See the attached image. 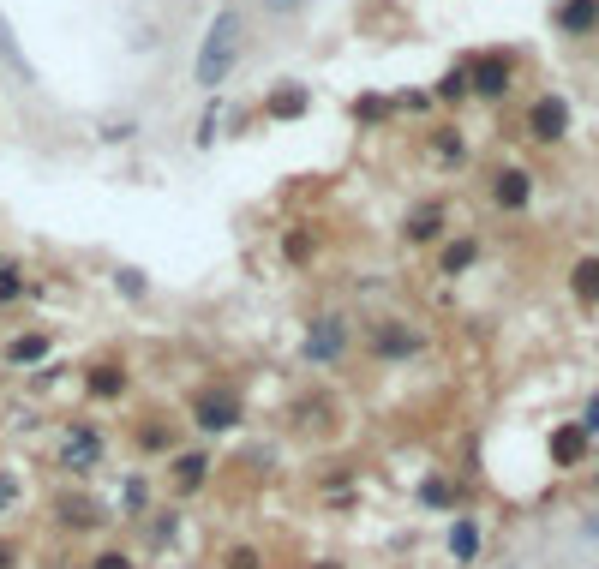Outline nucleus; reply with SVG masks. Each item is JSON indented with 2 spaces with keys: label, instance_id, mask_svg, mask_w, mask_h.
<instances>
[{
  "label": "nucleus",
  "instance_id": "19",
  "mask_svg": "<svg viewBox=\"0 0 599 569\" xmlns=\"http://www.w3.org/2000/svg\"><path fill=\"white\" fill-rule=\"evenodd\" d=\"M468 264H474V240H456V246L444 252V276H462Z\"/></svg>",
  "mask_w": 599,
  "mask_h": 569
},
{
  "label": "nucleus",
  "instance_id": "17",
  "mask_svg": "<svg viewBox=\"0 0 599 569\" xmlns=\"http://www.w3.org/2000/svg\"><path fill=\"white\" fill-rule=\"evenodd\" d=\"M42 354H48V342H42V336H18V342L6 348V360H12V366H30V360H42Z\"/></svg>",
  "mask_w": 599,
  "mask_h": 569
},
{
  "label": "nucleus",
  "instance_id": "20",
  "mask_svg": "<svg viewBox=\"0 0 599 569\" xmlns=\"http://www.w3.org/2000/svg\"><path fill=\"white\" fill-rule=\"evenodd\" d=\"M306 108V90H282V96H270V114H300Z\"/></svg>",
  "mask_w": 599,
  "mask_h": 569
},
{
  "label": "nucleus",
  "instance_id": "1",
  "mask_svg": "<svg viewBox=\"0 0 599 569\" xmlns=\"http://www.w3.org/2000/svg\"><path fill=\"white\" fill-rule=\"evenodd\" d=\"M234 66H240V12L222 6V12L210 18L204 42H198V66H192V78H198L204 90H222Z\"/></svg>",
  "mask_w": 599,
  "mask_h": 569
},
{
  "label": "nucleus",
  "instance_id": "2",
  "mask_svg": "<svg viewBox=\"0 0 599 569\" xmlns=\"http://www.w3.org/2000/svg\"><path fill=\"white\" fill-rule=\"evenodd\" d=\"M102 432L96 426H66V438H60V450H54V468L60 474H90V468H102Z\"/></svg>",
  "mask_w": 599,
  "mask_h": 569
},
{
  "label": "nucleus",
  "instance_id": "16",
  "mask_svg": "<svg viewBox=\"0 0 599 569\" xmlns=\"http://www.w3.org/2000/svg\"><path fill=\"white\" fill-rule=\"evenodd\" d=\"M60 522H66V528H96V522H102V510H96L90 498H84V504L72 498V504H60Z\"/></svg>",
  "mask_w": 599,
  "mask_h": 569
},
{
  "label": "nucleus",
  "instance_id": "11",
  "mask_svg": "<svg viewBox=\"0 0 599 569\" xmlns=\"http://www.w3.org/2000/svg\"><path fill=\"white\" fill-rule=\"evenodd\" d=\"M480 546H486L480 522H474V516H456V522H450V558H456V564H480Z\"/></svg>",
  "mask_w": 599,
  "mask_h": 569
},
{
  "label": "nucleus",
  "instance_id": "24",
  "mask_svg": "<svg viewBox=\"0 0 599 569\" xmlns=\"http://www.w3.org/2000/svg\"><path fill=\"white\" fill-rule=\"evenodd\" d=\"M18 288H24V282H18V270H12V264H0V300H12Z\"/></svg>",
  "mask_w": 599,
  "mask_h": 569
},
{
  "label": "nucleus",
  "instance_id": "4",
  "mask_svg": "<svg viewBox=\"0 0 599 569\" xmlns=\"http://www.w3.org/2000/svg\"><path fill=\"white\" fill-rule=\"evenodd\" d=\"M564 132H570V102H564L558 90L534 96V108H528V138H534V144H558Z\"/></svg>",
  "mask_w": 599,
  "mask_h": 569
},
{
  "label": "nucleus",
  "instance_id": "22",
  "mask_svg": "<svg viewBox=\"0 0 599 569\" xmlns=\"http://www.w3.org/2000/svg\"><path fill=\"white\" fill-rule=\"evenodd\" d=\"M222 569H264V558H258L252 546H234V552L222 558Z\"/></svg>",
  "mask_w": 599,
  "mask_h": 569
},
{
  "label": "nucleus",
  "instance_id": "27",
  "mask_svg": "<svg viewBox=\"0 0 599 569\" xmlns=\"http://www.w3.org/2000/svg\"><path fill=\"white\" fill-rule=\"evenodd\" d=\"M0 569H12V546H0Z\"/></svg>",
  "mask_w": 599,
  "mask_h": 569
},
{
  "label": "nucleus",
  "instance_id": "8",
  "mask_svg": "<svg viewBox=\"0 0 599 569\" xmlns=\"http://www.w3.org/2000/svg\"><path fill=\"white\" fill-rule=\"evenodd\" d=\"M492 198H498L504 210H522V204L534 198V174H528V168H498V186H492Z\"/></svg>",
  "mask_w": 599,
  "mask_h": 569
},
{
  "label": "nucleus",
  "instance_id": "28",
  "mask_svg": "<svg viewBox=\"0 0 599 569\" xmlns=\"http://www.w3.org/2000/svg\"><path fill=\"white\" fill-rule=\"evenodd\" d=\"M318 569H324V564H318ZM330 569H336V564H330Z\"/></svg>",
  "mask_w": 599,
  "mask_h": 569
},
{
  "label": "nucleus",
  "instance_id": "18",
  "mask_svg": "<svg viewBox=\"0 0 599 569\" xmlns=\"http://www.w3.org/2000/svg\"><path fill=\"white\" fill-rule=\"evenodd\" d=\"M420 504L450 510V504H456V486H450V480H426V486H420Z\"/></svg>",
  "mask_w": 599,
  "mask_h": 569
},
{
  "label": "nucleus",
  "instance_id": "21",
  "mask_svg": "<svg viewBox=\"0 0 599 569\" xmlns=\"http://www.w3.org/2000/svg\"><path fill=\"white\" fill-rule=\"evenodd\" d=\"M12 504H18V474L0 468V516H12Z\"/></svg>",
  "mask_w": 599,
  "mask_h": 569
},
{
  "label": "nucleus",
  "instance_id": "6",
  "mask_svg": "<svg viewBox=\"0 0 599 569\" xmlns=\"http://www.w3.org/2000/svg\"><path fill=\"white\" fill-rule=\"evenodd\" d=\"M372 354L378 360H414L420 354V330L402 324V318H384V324H372Z\"/></svg>",
  "mask_w": 599,
  "mask_h": 569
},
{
  "label": "nucleus",
  "instance_id": "14",
  "mask_svg": "<svg viewBox=\"0 0 599 569\" xmlns=\"http://www.w3.org/2000/svg\"><path fill=\"white\" fill-rule=\"evenodd\" d=\"M438 234H444V210L438 204H426V210L408 216V240H438Z\"/></svg>",
  "mask_w": 599,
  "mask_h": 569
},
{
  "label": "nucleus",
  "instance_id": "13",
  "mask_svg": "<svg viewBox=\"0 0 599 569\" xmlns=\"http://www.w3.org/2000/svg\"><path fill=\"white\" fill-rule=\"evenodd\" d=\"M570 294H576L582 306H599V258H582V264L570 270Z\"/></svg>",
  "mask_w": 599,
  "mask_h": 569
},
{
  "label": "nucleus",
  "instance_id": "26",
  "mask_svg": "<svg viewBox=\"0 0 599 569\" xmlns=\"http://www.w3.org/2000/svg\"><path fill=\"white\" fill-rule=\"evenodd\" d=\"M264 6H270V12H276V18H288V12H300V6H306V0H264Z\"/></svg>",
  "mask_w": 599,
  "mask_h": 569
},
{
  "label": "nucleus",
  "instance_id": "12",
  "mask_svg": "<svg viewBox=\"0 0 599 569\" xmlns=\"http://www.w3.org/2000/svg\"><path fill=\"white\" fill-rule=\"evenodd\" d=\"M558 30H564V36H594L599 0H564V6H558Z\"/></svg>",
  "mask_w": 599,
  "mask_h": 569
},
{
  "label": "nucleus",
  "instance_id": "15",
  "mask_svg": "<svg viewBox=\"0 0 599 569\" xmlns=\"http://www.w3.org/2000/svg\"><path fill=\"white\" fill-rule=\"evenodd\" d=\"M126 390V378H120V366H96L90 372V396H102V402H114Z\"/></svg>",
  "mask_w": 599,
  "mask_h": 569
},
{
  "label": "nucleus",
  "instance_id": "5",
  "mask_svg": "<svg viewBox=\"0 0 599 569\" xmlns=\"http://www.w3.org/2000/svg\"><path fill=\"white\" fill-rule=\"evenodd\" d=\"M192 420H198L204 432H228V426L240 420V402L228 396V384H204V390L192 396Z\"/></svg>",
  "mask_w": 599,
  "mask_h": 569
},
{
  "label": "nucleus",
  "instance_id": "25",
  "mask_svg": "<svg viewBox=\"0 0 599 569\" xmlns=\"http://www.w3.org/2000/svg\"><path fill=\"white\" fill-rule=\"evenodd\" d=\"M582 432H588V438H594V432H599V396H594V402H588V408H582Z\"/></svg>",
  "mask_w": 599,
  "mask_h": 569
},
{
  "label": "nucleus",
  "instance_id": "9",
  "mask_svg": "<svg viewBox=\"0 0 599 569\" xmlns=\"http://www.w3.org/2000/svg\"><path fill=\"white\" fill-rule=\"evenodd\" d=\"M588 444H594V438L582 432V420H570V426L552 432V462H558V468H576V462L588 456Z\"/></svg>",
  "mask_w": 599,
  "mask_h": 569
},
{
  "label": "nucleus",
  "instance_id": "10",
  "mask_svg": "<svg viewBox=\"0 0 599 569\" xmlns=\"http://www.w3.org/2000/svg\"><path fill=\"white\" fill-rule=\"evenodd\" d=\"M168 480H174L180 498H192V492L210 480V456H198V450H192V456H174V462H168Z\"/></svg>",
  "mask_w": 599,
  "mask_h": 569
},
{
  "label": "nucleus",
  "instance_id": "3",
  "mask_svg": "<svg viewBox=\"0 0 599 569\" xmlns=\"http://www.w3.org/2000/svg\"><path fill=\"white\" fill-rule=\"evenodd\" d=\"M510 84H516V60H510V54H480V60L468 66V90L486 96V102L510 96Z\"/></svg>",
  "mask_w": 599,
  "mask_h": 569
},
{
  "label": "nucleus",
  "instance_id": "7",
  "mask_svg": "<svg viewBox=\"0 0 599 569\" xmlns=\"http://www.w3.org/2000/svg\"><path fill=\"white\" fill-rule=\"evenodd\" d=\"M342 348H348V324H342V318H318L312 336H306V360H312V366H336Z\"/></svg>",
  "mask_w": 599,
  "mask_h": 569
},
{
  "label": "nucleus",
  "instance_id": "23",
  "mask_svg": "<svg viewBox=\"0 0 599 569\" xmlns=\"http://www.w3.org/2000/svg\"><path fill=\"white\" fill-rule=\"evenodd\" d=\"M90 569H138V564H132V552H102V558H90Z\"/></svg>",
  "mask_w": 599,
  "mask_h": 569
}]
</instances>
